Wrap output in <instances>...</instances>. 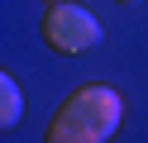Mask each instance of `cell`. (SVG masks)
I'll list each match as a JSON object with an SVG mask.
<instances>
[{
  "instance_id": "1",
  "label": "cell",
  "mask_w": 148,
  "mask_h": 143,
  "mask_svg": "<svg viewBox=\"0 0 148 143\" xmlns=\"http://www.w3.org/2000/svg\"><path fill=\"white\" fill-rule=\"evenodd\" d=\"M124 119V100L115 86L105 81H86L53 110L43 143H110Z\"/></svg>"
},
{
  "instance_id": "2",
  "label": "cell",
  "mask_w": 148,
  "mask_h": 143,
  "mask_svg": "<svg viewBox=\"0 0 148 143\" xmlns=\"http://www.w3.org/2000/svg\"><path fill=\"white\" fill-rule=\"evenodd\" d=\"M43 38H48L53 53L77 57V53H86V48L100 43V19L91 10L62 0V5H48V14H43Z\"/></svg>"
},
{
  "instance_id": "3",
  "label": "cell",
  "mask_w": 148,
  "mask_h": 143,
  "mask_svg": "<svg viewBox=\"0 0 148 143\" xmlns=\"http://www.w3.org/2000/svg\"><path fill=\"white\" fill-rule=\"evenodd\" d=\"M19 114H24V91H19V81L5 72L0 76V129H14Z\"/></svg>"
},
{
  "instance_id": "4",
  "label": "cell",
  "mask_w": 148,
  "mask_h": 143,
  "mask_svg": "<svg viewBox=\"0 0 148 143\" xmlns=\"http://www.w3.org/2000/svg\"><path fill=\"white\" fill-rule=\"evenodd\" d=\"M119 5H138V0H119Z\"/></svg>"
},
{
  "instance_id": "5",
  "label": "cell",
  "mask_w": 148,
  "mask_h": 143,
  "mask_svg": "<svg viewBox=\"0 0 148 143\" xmlns=\"http://www.w3.org/2000/svg\"><path fill=\"white\" fill-rule=\"evenodd\" d=\"M43 5H62V0H43Z\"/></svg>"
}]
</instances>
